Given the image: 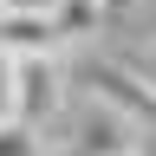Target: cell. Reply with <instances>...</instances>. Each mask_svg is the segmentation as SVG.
I'll list each match as a JSON object with an SVG mask.
<instances>
[{
  "mask_svg": "<svg viewBox=\"0 0 156 156\" xmlns=\"http://www.w3.org/2000/svg\"><path fill=\"white\" fill-rule=\"evenodd\" d=\"M0 65H7V117L13 124L39 130V124H52L65 111L72 78H65L58 58H0Z\"/></svg>",
  "mask_w": 156,
  "mask_h": 156,
  "instance_id": "6da1fadb",
  "label": "cell"
},
{
  "mask_svg": "<svg viewBox=\"0 0 156 156\" xmlns=\"http://www.w3.org/2000/svg\"><path fill=\"white\" fill-rule=\"evenodd\" d=\"M85 91H91L98 111L124 117L130 130H156V91L130 72V58H98V65H85Z\"/></svg>",
  "mask_w": 156,
  "mask_h": 156,
  "instance_id": "7a4b0ae2",
  "label": "cell"
},
{
  "mask_svg": "<svg viewBox=\"0 0 156 156\" xmlns=\"http://www.w3.org/2000/svg\"><path fill=\"white\" fill-rule=\"evenodd\" d=\"M52 13H0V58H58Z\"/></svg>",
  "mask_w": 156,
  "mask_h": 156,
  "instance_id": "3957f363",
  "label": "cell"
},
{
  "mask_svg": "<svg viewBox=\"0 0 156 156\" xmlns=\"http://www.w3.org/2000/svg\"><path fill=\"white\" fill-rule=\"evenodd\" d=\"M46 13H52V26H58V39H65V46H72V39H91V33L111 20L104 0H52Z\"/></svg>",
  "mask_w": 156,
  "mask_h": 156,
  "instance_id": "277c9868",
  "label": "cell"
},
{
  "mask_svg": "<svg viewBox=\"0 0 156 156\" xmlns=\"http://www.w3.org/2000/svg\"><path fill=\"white\" fill-rule=\"evenodd\" d=\"M0 156H52V150H46V136H39V130L13 124V117L0 111Z\"/></svg>",
  "mask_w": 156,
  "mask_h": 156,
  "instance_id": "5b68a950",
  "label": "cell"
},
{
  "mask_svg": "<svg viewBox=\"0 0 156 156\" xmlns=\"http://www.w3.org/2000/svg\"><path fill=\"white\" fill-rule=\"evenodd\" d=\"M130 72H136V78L156 91V46H150V52H136V58H130Z\"/></svg>",
  "mask_w": 156,
  "mask_h": 156,
  "instance_id": "8992f818",
  "label": "cell"
},
{
  "mask_svg": "<svg viewBox=\"0 0 156 156\" xmlns=\"http://www.w3.org/2000/svg\"><path fill=\"white\" fill-rule=\"evenodd\" d=\"M52 0H0V13H46Z\"/></svg>",
  "mask_w": 156,
  "mask_h": 156,
  "instance_id": "52a82bcc",
  "label": "cell"
},
{
  "mask_svg": "<svg viewBox=\"0 0 156 156\" xmlns=\"http://www.w3.org/2000/svg\"><path fill=\"white\" fill-rule=\"evenodd\" d=\"M130 7H136V0H104V13H111V20H124Z\"/></svg>",
  "mask_w": 156,
  "mask_h": 156,
  "instance_id": "ba28073f",
  "label": "cell"
},
{
  "mask_svg": "<svg viewBox=\"0 0 156 156\" xmlns=\"http://www.w3.org/2000/svg\"><path fill=\"white\" fill-rule=\"evenodd\" d=\"M136 156H156V150H150V143H143V150H136Z\"/></svg>",
  "mask_w": 156,
  "mask_h": 156,
  "instance_id": "9c48e42d",
  "label": "cell"
}]
</instances>
